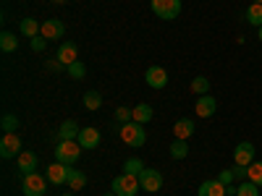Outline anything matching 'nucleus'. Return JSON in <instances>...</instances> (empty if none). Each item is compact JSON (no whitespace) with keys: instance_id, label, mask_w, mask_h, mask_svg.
<instances>
[{"instance_id":"f257e3e1","label":"nucleus","mask_w":262,"mask_h":196,"mask_svg":"<svg viewBox=\"0 0 262 196\" xmlns=\"http://www.w3.org/2000/svg\"><path fill=\"white\" fill-rule=\"evenodd\" d=\"M113 193L116 196H137L142 183H139V176H128V173H121L118 178H113Z\"/></svg>"},{"instance_id":"f03ea898","label":"nucleus","mask_w":262,"mask_h":196,"mask_svg":"<svg viewBox=\"0 0 262 196\" xmlns=\"http://www.w3.org/2000/svg\"><path fill=\"white\" fill-rule=\"evenodd\" d=\"M121 139L128 144V146H142L147 141V134H144V126L137 123V120H128L121 126Z\"/></svg>"},{"instance_id":"7ed1b4c3","label":"nucleus","mask_w":262,"mask_h":196,"mask_svg":"<svg viewBox=\"0 0 262 196\" xmlns=\"http://www.w3.org/2000/svg\"><path fill=\"white\" fill-rule=\"evenodd\" d=\"M152 13L160 16L163 21H173L181 13V0H149Z\"/></svg>"},{"instance_id":"20e7f679","label":"nucleus","mask_w":262,"mask_h":196,"mask_svg":"<svg viewBox=\"0 0 262 196\" xmlns=\"http://www.w3.org/2000/svg\"><path fill=\"white\" fill-rule=\"evenodd\" d=\"M48 178H42L39 173H29V176H24V181H21V191H24V196H42L48 191Z\"/></svg>"},{"instance_id":"39448f33","label":"nucleus","mask_w":262,"mask_h":196,"mask_svg":"<svg viewBox=\"0 0 262 196\" xmlns=\"http://www.w3.org/2000/svg\"><path fill=\"white\" fill-rule=\"evenodd\" d=\"M79 155H81V144L79 141H58V146H55V160L58 162L71 165V162L79 160Z\"/></svg>"},{"instance_id":"423d86ee","label":"nucleus","mask_w":262,"mask_h":196,"mask_svg":"<svg viewBox=\"0 0 262 196\" xmlns=\"http://www.w3.org/2000/svg\"><path fill=\"white\" fill-rule=\"evenodd\" d=\"M139 183H142V191L155 193V191L163 188V173L160 170H152V167H144L142 176H139Z\"/></svg>"},{"instance_id":"0eeeda50","label":"nucleus","mask_w":262,"mask_h":196,"mask_svg":"<svg viewBox=\"0 0 262 196\" xmlns=\"http://www.w3.org/2000/svg\"><path fill=\"white\" fill-rule=\"evenodd\" d=\"M144 81H147L149 89H165L168 86V71L163 65H149L147 74H144Z\"/></svg>"},{"instance_id":"6e6552de","label":"nucleus","mask_w":262,"mask_h":196,"mask_svg":"<svg viewBox=\"0 0 262 196\" xmlns=\"http://www.w3.org/2000/svg\"><path fill=\"white\" fill-rule=\"evenodd\" d=\"M18 155H21V139L16 134H3V139H0V157L11 160Z\"/></svg>"},{"instance_id":"1a4fd4ad","label":"nucleus","mask_w":262,"mask_h":196,"mask_svg":"<svg viewBox=\"0 0 262 196\" xmlns=\"http://www.w3.org/2000/svg\"><path fill=\"white\" fill-rule=\"evenodd\" d=\"M254 155H257L254 144H252V141H242V144H236V149H233V162L249 167V165L254 162Z\"/></svg>"},{"instance_id":"9d476101","label":"nucleus","mask_w":262,"mask_h":196,"mask_svg":"<svg viewBox=\"0 0 262 196\" xmlns=\"http://www.w3.org/2000/svg\"><path fill=\"white\" fill-rule=\"evenodd\" d=\"M69 176H71V165H66V162H53L48 167V181L55 183V186H63V183H69Z\"/></svg>"},{"instance_id":"9b49d317","label":"nucleus","mask_w":262,"mask_h":196,"mask_svg":"<svg viewBox=\"0 0 262 196\" xmlns=\"http://www.w3.org/2000/svg\"><path fill=\"white\" fill-rule=\"evenodd\" d=\"M37 155L34 152H21V155L16 157V167L21 176H29V173H37Z\"/></svg>"},{"instance_id":"f8f14e48","label":"nucleus","mask_w":262,"mask_h":196,"mask_svg":"<svg viewBox=\"0 0 262 196\" xmlns=\"http://www.w3.org/2000/svg\"><path fill=\"white\" fill-rule=\"evenodd\" d=\"M76 60H79V47L74 45V42H63V45L58 47V63L69 68V65L76 63Z\"/></svg>"},{"instance_id":"ddd939ff","label":"nucleus","mask_w":262,"mask_h":196,"mask_svg":"<svg viewBox=\"0 0 262 196\" xmlns=\"http://www.w3.org/2000/svg\"><path fill=\"white\" fill-rule=\"evenodd\" d=\"M215 110H217V102L210 94H202L200 100H196V105H194V113L200 115V118H212Z\"/></svg>"},{"instance_id":"4468645a","label":"nucleus","mask_w":262,"mask_h":196,"mask_svg":"<svg viewBox=\"0 0 262 196\" xmlns=\"http://www.w3.org/2000/svg\"><path fill=\"white\" fill-rule=\"evenodd\" d=\"M63 32H66L63 21H58V18H48V21H42V32H39V34L45 37V39H60Z\"/></svg>"},{"instance_id":"2eb2a0df","label":"nucleus","mask_w":262,"mask_h":196,"mask_svg":"<svg viewBox=\"0 0 262 196\" xmlns=\"http://www.w3.org/2000/svg\"><path fill=\"white\" fill-rule=\"evenodd\" d=\"M76 141L81 144V149H97V144H100V131L92 128V126H86V128H81V134H79Z\"/></svg>"},{"instance_id":"dca6fc26","label":"nucleus","mask_w":262,"mask_h":196,"mask_svg":"<svg viewBox=\"0 0 262 196\" xmlns=\"http://www.w3.org/2000/svg\"><path fill=\"white\" fill-rule=\"evenodd\" d=\"M79 134H81V128L76 126V120H63L58 126V139L60 141H76Z\"/></svg>"},{"instance_id":"f3484780","label":"nucleus","mask_w":262,"mask_h":196,"mask_svg":"<svg viewBox=\"0 0 262 196\" xmlns=\"http://www.w3.org/2000/svg\"><path fill=\"white\" fill-rule=\"evenodd\" d=\"M196 193L200 196H228V186H223L221 181L215 178V181H205Z\"/></svg>"},{"instance_id":"a211bd4d","label":"nucleus","mask_w":262,"mask_h":196,"mask_svg":"<svg viewBox=\"0 0 262 196\" xmlns=\"http://www.w3.org/2000/svg\"><path fill=\"white\" fill-rule=\"evenodd\" d=\"M191 134H194V120H189V118H179L176 123H173V136H176V139L189 141Z\"/></svg>"},{"instance_id":"6ab92c4d","label":"nucleus","mask_w":262,"mask_h":196,"mask_svg":"<svg viewBox=\"0 0 262 196\" xmlns=\"http://www.w3.org/2000/svg\"><path fill=\"white\" fill-rule=\"evenodd\" d=\"M18 29H21V34H24V37L32 39V37H37L42 32V24H37V18H21Z\"/></svg>"},{"instance_id":"aec40b11","label":"nucleus","mask_w":262,"mask_h":196,"mask_svg":"<svg viewBox=\"0 0 262 196\" xmlns=\"http://www.w3.org/2000/svg\"><path fill=\"white\" fill-rule=\"evenodd\" d=\"M131 113H134V120H137V123H142V126L152 120V107H149L147 102H139L137 107H131Z\"/></svg>"},{"instance_id":"412c9836","label":"nucleus","mask_w":262,"mask_h":196,"mask_svg":"<svg viewBox=\"0 0 262 196\" xmlns=\"http://www.w3.org/2000/svg\"><path fill=\"white\" fill-rule=\"evenodd\" d=\"M0 50L3 53H16L18 50V37L13 32H3L0 34Z\"/></svg>"},{"instance_id":"4be33fe9","label":"nucleus","mask_w":262,"mask_h":196,"mask_svg":"<svg viewBox=\"0 0 262 196\" xmlns=\"http://www.w3.org/2000/svg\"><path fill=\"white\" fill-rule=\"evenodd\" d=\"M247 21L252 27H262V3H252L249 8H247Z\"/></svg>"},{"instance_id":"5701e85b","label":"nucleus","mask_w":262,"mask_h":196,"mask_svg":"<svg viewBox=\"0 0 262 196\" xmlns=\"http://www.w3.org/2000/svg\"><path fill=\"white\" fill-rule=\"evenodd\" d=\"M186 155H189V144H186V141L176 139V141L170 144V157H173V160H184Z\"/></svg>"},{"instance_id":"b1692460","label":"nucleus","mask_w":262,"mask_h":196,"mask_svg":"<svg viewBox=\"0 0 262 196\" xmlns=\"http://www.w3.org/2000/svg\"><path fill=\"white\" fill-rule=\"evenodd\" d=\"M69 186H71L74 191H81V188L86 186V176H84L81 170H74V167H71V176H69Z\"/></svg>"},{"instance_id":"393cba45","label":"nucleus","mask_w":262,"mask_h":196,"mask_svg":"<svg viewBox=\"0 0 262 196\" xmlns=\"http://www.w3.org/2000/svg\"><path fill=\"white\" fill-rule=\"evenodd\" d=\"M191 92L194 94H210V79H205V76H196L194 81H191Z\"/></svg>"},{"instance_id":"a878e982","label":"nucleus","mask_w":262,"mask_h":196,"mask_svg":"<svg viewBox=\"0 0 262 196\" xmlns=\"http://www.w3.org/2000/svg\"><path fill=\"white\" fill-rule=\"evenodd\" d=\"M247 181L262 186V162H252V165L247 167Z\"/></svg>"},{"instance_id":"bb28decb","label":"nucleus","mask_w":262,"mask_h":196,"mask_svg":"<svg viewBox=\"0 0 262 196\" xmlns=\"http://www.w3.org/2000/svg\"><path fill=\"white\" fill-rule=\"evenodd\" d=\"M236 196H259V186L252 183V181H249V183L244 181V183L236 186Z\"/></svg>"},{"instance_id":"cd10ccee","label":"nucleus","mask_w":262,"mask_h":196,"mask_svg":"<svg viewBox=\"0 0 262 196\" xmlns=\"http://www.w3.org/2000/svg\"><path fill=\"white\" fill-rule=\"evenodd\" d=\"M100 105H102L100 92H86L84 94V107H86V110H100Z\"/></svg>"},{"instance_id":"c85d7f7f","label":"nucleus","mask_w":262,"mask_h":196,"mask_svg":"<svg viewBox=\"0 0 262 196\" xmlns=\"http://www.w3.org/2000/svg\"><path fill=\"white\" fill-rule=\"evenodd\" d=\"M142 170H144V165L137 157H131V160L123 162V173H128V176H142Z\"/></svg>"},{"instance_id":"c756f323","label":"nucleus","mask_w":262,"mask_h":196,"mask_svg":"<svg viewBox=\"0 0 262 196\" xmlns=\"http://www.w3.org/2000/svg\"><path fill=\"white\" fill-rule=\"evenodd\" d=\"M18 118L16 115H3V120H0V126H3V131L6 134H16V128H18Z\"/></svg>"},{"instance_id":"7c9ffc66","label":"nucleus","mask_w":262,"mask_h":196,"mask_svg":"<svg viewBox=\"0 0 262 196\" xmlns=\"http://www.w3.org/2000/svg\"><path fill=\"white\" fill-rule=\"evenodd\" d=\"M66 71H69V76H71V79H84V74H86V68H84V63H81V60L71 63Z\"/></svg>"},{"instance_id":"2f4dec72","label":"nucleus","mask_w":262,"mask_h":196,"mask_svg":"<svg viewBox=\"0 0 262 196\" xmlns=\"http://www.w3.org/2000/svg\"><path fill=\"white\" fill-rule=\"evenodd\" d=\"M29 45H32V50H34V53H42V50H45V45H48V39L42 37V34H37V37H32V39H29Z\"/></svg>"},{"instance_id":"473e14b6","label":"nucleus","mask_w":262,"mask_h":196,"mask_svg":"<svg viewBox=\"0 0 262 196\" xmlns=\"http://www.w3.org/2000/svg\"><path fill=\"white\" fill-rule=\"evenodd\" d=\"M116 118H118V120H123V123H128V120H134V113H131L128 107H123V105H121L118 110H116Z\"/></svg>"},{"instance_id":"72a5a7b5","label":"nucleus","mask_w":262,"mask_h":196,"mask_svg":"<svg viewBox=\"0 0 262 196\" xmlns=\"http://www.w3.org/2000/svg\"><path fill=\"white\" fill-rule=\"evenodd\" d=\"M236 176H233V170H223L221 176H217V181H221L223 186H231V181H233Z\"/></svg>"},{"instance_id":"f704fd0d","label":"nucleus","mask_w":262,"mask_h":196,"mask_svg":"<svg viewBox=\"0 0 262 196\" xmlns=\"http://www.w3.org/2000/svg\"><path fill=\"white\" fill-rule=\"evenodd\" d=\"M233 176H236L238 181H247V167H244V165H236V167H233Z\"/></svg>"},{"instance_id":"c9c22d12","label":"nucleus","mask_w":262,"mask_h":196,"mask_svg":"<svg viewBox=\"0 0 262 196\" xmlns=\"http://www.w3.org/2000/svg\"><path fill=\"white\" fill-rule=\"evenodd\" d=\"M53 3H66V0H53Z\"/></svg>"},{"instance_id":"e433bc0d","label":"nucleus","mask_w":262,"mask_h":196,"mask_svg":"<svg viewBox=\"0 0 262 196\" xmlns=\"http://www.w3.org/2000/svg\"><path fill=\"white\" fill-rule=\"evenodd\" d=\"M259 42H262V27H259Z\"/></svg>"},{"instance_id":"4c0bfd02","label":"nucleus","mask_w":262,"mask_h":196,"mask_svg":"<svg viewBox=\"0 0 262 196\" xmlns=\"http://www.w3.org/2000/svg\"><path fill=\"white\" fill-rule=\"evenodd\" d=\"M252 3H262V0H252Z\"/></svg>"},{"instance_id":"58836bf2","label":"nucleus","mask_w":262,"mask_h":196,"mask_svg":"<svg viewBox=\"0 0 262 196\" xmlns=\"http://www.w3.org/2000/svg\"><path fill=\"white\" fill-rule=\"evenodd\" d=\"M105 196H116V193H105Z\"/></svg>"},{"instance_id":"ea45409f","label":"nucleus","mask_w":262,"mask_h":196,"mask_svg":"<svg viewBox=\"0 0 262 196\" xmlns=\"http://www.w3.org/2000/svg\"><path fill=\"white\" fill-rule=\"evenodd\" d=\"M63 196H74V193H63Z\"/></svg>"},{"instance_id":"a19ab883","label":"nucleus","mask_w":262,"mask_h":196,"mask_svg":"<svg viewBox=\"0 0 262 196\" xmlns=\"http://www.w3.org/2000/svg\"><path fill=\"white\" fill-rule=\"evenodd\" d=\"M228 196H236V193H228Z\"/></svg>"}]
</instances>
